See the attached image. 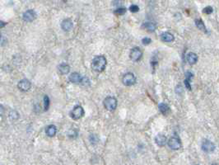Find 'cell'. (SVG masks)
Wrapping results in <instances>:
<instances>
[{"instance_id":"1","label":"cell","mask_w":219,"mask_h":165,"mask_svg":"<svg viewBox=\"0 0 219 165\" xmlns=\"http://www.w3.org/2000/svg\"><path fill=\"white\" fill-rule=\"evenodd\" d=\"M107 61L105 56H96L94 59H92V70L97 72V73H101L105 69Z\"/></svg>"},{"instance_id":"2","label":"cell","mask_w":219,"mask_h":165,"mask_svg":"<svg viewBox=\"0 0 219 165\" xmlns=\"http://www.w3.org/2000/svg\"><path fill=\"white\" fill-rule=\"evenodd\" d=\"M105 109L108 111H114L117 107V100L114 97H107L103 102Z\"/></svg>"},{"instance_id":"3","label":"cell","mask_w":219,"mask_h":165,"mask_svg":"<svg viewBox=\"0 0 219 165\" xmlns=\"http://www.w3.org/2000/svg\"><path fill=\"white\" fill-rule=\"evenodd\" d=\"M168 146L173 150H178L181 147V142L177 134H175L168 140Z\"/></svg>"},{"instance_id":"4","label":"cell","mask_w":219,"mask_h":165,"mask_svg":"<svg viewBox=\"0 0 219 165\" xmlns=\"http://www.w3.org/2000/svg\"><path fill=\"white\" fill-rule=\"evenodd\" d=\"M84 115V110L83 108L81 106H76L72 110V112L70 113V116L73 119V120H78L83 117Z\"/></svg>"},{"instance_id":"5","label":"cell","mask_w":219,"mask_h":165,"mask_svg":"<svg viewBox=\"0 0 219 165\" xmlns=\"http://www.w3.org/2000/svg\"><path fill=\"white\" fill-rule=\"evenodd\" d=\"M202 149L206 153H212L215 150V145L209 140H203L202 142Z\"/></svg>"},{"instance_id":"6","label":"cell","mask_w":219,"mask_h":165,"mask_svg":"<svg viewBox=\"0 0 219 165\" xmlns=\"http://www.w3.org/2000/svg\"><path fill=\"white\" fill-rule=\"evenodd\" d=\"M122 82L125 86H132L136 83L135 76L132 73L125 74L122 78Z\"/></svg>"},{"instance_id":"7","label":"cell","mask_w":219,"mask_h":165,"mask_svg":"<svg viewBox=\"0 0 219 165\" xmlns=\"http://www.w3.org/2000/svg\"><path fill=\"white\" fill-rule=\"evenodd\" d=\"M129 57L133 61H139L142 57V51L138 47L133 48L129 54Z\"/></svg>"},{"instance_id":"8","label":"cell","mask_w":219,"mask_h":165,"mask_svg":"<svg viewBox=\"0 0 219 165\" xmlns=\"http://www.w3.org/2000/svg\"><path fill=\"white\" fill-rule=\"evenodd\" d=\"M17 87H18V88H19L21 91H22V92H26V91H28V90L31 88V82L29 81L28 79L24 78V79H22V80L18 83Z\"/></svg>"},{"instance_id":"9","label":"cell","mask_w":219,"mask_h":165,"mask_svg":"<svg viewBox=\"0 0 219 165\" xmlns=\"http://www.w3.org/2000/svg\"><path fill=\"white\" fill-rule=\"evenodd\" d=\"M23 20L26 21V22H28V23H30V22H32L34 20L36 19V12L34 11V10H27V11H26L24 13H23Z\"/></svg>"},{"instance_id":"10","label":"cell","mask_w":219,"mask_h":165,"mask_svg":"<svg viewBox=\"0 0 219 165\" xmlns=\"http://www.w3.org/2000/svg\"><path fill=\"white\" fill-rule=\"evenodd\" d=\"M61 27L64 31H70L72 28V22L71 19H64L61 23Z\"/></svg>"},{"instance_id":"11","label":"cell","mask_w":219,"mask_h":165,"mask_svg":"<svg viewBox=\"0 0 219 165\" xmlns=\"http://www.w3.org/2000/svg\"><path fill=\"white\" fill-rule=\"evenodd\" d=\"M69 78V81L73 83V84H78V83H81L83 77L81 76L80 74L74 72V73H72L70 74Z\"/></svg>"},{"instance_id":"12","label":"cell","mask_w":219,"mask_h":165,"mask_svg":"<svg viewBox=\"0 0 219 165\" xmlns=\"http://www.w3.org/2000/svg\"><path fill=\"white\" fill-rule=\"evenodd\" d=\"M155 142L158 146L162 147L167 143V137L163 135H157L155 137Z\"/></svg>"},{"instance_id":"13","label":"cell","mask_w":219,"mask_h":165,"mask_svg":"<svg viewBox=\"0 0 219 165\" xmlns=\"http://www.w3.org/2000/svg\"><path fill=\"white\" fill-rule=\"evenodd\" d=\"M186 59H187V61L189 64H196L198 61V56L195 53H193V52H189L188 53L187 56H186Z\"/></svg>"},{"instance_id":"14","label":"cell","mask_w":219,"mask_h":165,"mask_svg":"<svg viewBox=\"0 0 219 165\" xmlns=\"http://www.w3.org/2000/svg\"><path fill=\"white\" fill-rule=\"evenodd\" d=\"M56 132H57V129H56L55 126H53V125L48 126L45 129V133L49 137H54L56 135Z\"/></svg>"},{"instance_id":"15","label":"cell","mask_w":219,"mask_h":165,"mask_svg":"<svg viewBox=\"0 0 219 165\" xmlns=\"http://www.w3.org/2000/svg\"><path fill=\"white\" fill-rule=\"evenodd\" d=\"M58 71L60 72L61 74H67L69 73L70 71V67L69 64H65V63H62L58 65Z\"/></svg>"},{"instance_id":"16","label":"cell","mask_w":219,"mask_h":165,"mask_svg":"<svg viewBox=\"0 0 219 165\" xmlns=\"http://www.w3.org/2000/svg\"><path fill=\"white\" fill-rule=\"evenodd\" d=\"M161 39L163 41L171 42L174 41L175 37H174V36H173L171 33H170V32H164V33H162L161 35Z\"/></svg>"},{"instance_id":"17","label":"cell","mask_w":219,"mask_h":165,"mask_svg":"<svg viewBox=\"0 0 219 165\" xmlns=\"http://www.w3.org/2000/svg\"><path fill=\"white\" fill-rule=\"evenodd\" d=\"M159 110H160V112L162 113L163 115H167L170 112V106L167 105V103H165V102H161V103L159 104Z\"/></svg>"},{"instance_id":"18","label":"cell","mask_w":219,"mask_h":165,"mask_svg":"<svg viewBox=\"0 0 219 165\" xmlns=\"http://www.w3.org/2000/svg\"><path fill=\"white\" fill-rule=\"evenodd\" d=\"M143 28H144L145 30H147L148 31H154L156 30V24L153 23H145L144 24H143Z\"/></svg>"},{"instance_id":"19","label":"cell","mask_w":219,"mask_h":165,"mask_svg":"<svg viewBox=\"0 0 219 165\" xmlns=\"http://www.w3.org/2000/svg\"><path fill=\"white\" fill-rule=\"evenodd\" d=\"M195 25L200 30L203 31H207V29H206V27L204 25V23L202 21V19H196L195 20Z\"/></svg>"},{"instance_id":"20","label":"cell","mask_w":219,"mask_h":165,"mask_svg":"<svg viewBox=\"0 0 219 165\" xmlns=\"http://www.w3.org/2000/svg\"><path fill=\"white\" fill-rule=\"evenodd\" d=\"M50 98L48 96H44V110L46 111V110L49 109V107H50Z\"/></svg>"},{"instance_id":"21","label":"cell","mask_w":219,"mask_h":165,"mask_svg":"<svg viewBox=\"0 0 219 165\" xmlns=\"http://www.w3.org/2000/svg\"><path fill=\"white\" fill-rule=\"evenodd\" d=\"M127 11V9H125V8H122V7H120V8H118L117 9L115 10V13L117 14V15H124V14L126 13Z\"/></svg>"},{"instance_id":"22","label":"cell","mask_w":219,"mask_h":165,"mask_svg":"<svg viewBox=\"0 0 219 165\" xmlns=\"http://www.w3.org/2000/svg\"><path fill=\"white\" fill-rule=\"evenodd\" d=\"M213 12H214V9H213L211 6H208V7H206V8L203 9V13L205 14H208V15L213 13Z\"/></svg>"},{"instance_id":"23","label":"cell","mask_w":219,"mask_h":165,"mask_svg":"<svg viewBox=\"0 0 219 165\" xmlns=\"http://www.w3.org/2000/svg\"><path fill=\"white\" fill-rule=\"evenodd\" d=\"M194 77V74L190 72V71H187L185 72V80L190 82L191 81V78Z\"/></svg>"},{"instance_id":"24","label":"cell","mask_w":219,"mask_h":165,"mask_svg":"<svg viewBox=\"0 0 219 165\" xmlns=\"http://www.w3.org/2000/svg\"><path fill=\"white\" fill-rule=\"evenodd\" d=\"M129 10L132 13H138L139 11V7L138 5H135V4H133L129 7Z\"/></svg>"},{"instance_id":"25","label":"cell","mask_w":219,"mask_h":165,"mask_svg":"<svg viewBox=\"0 0 219 165\" xmlns=\"http://www.w3.org/2000/svg\"><path fill=\"white\" fill-rule=\"evenodd\" d=\"M10 118H11L12 120L13 119V120H17V118H18V117H19V115H18V113H17V112H15V111H12V112H10Z\"/></svg>"},{"instance_id":"26","label":"cell","mask_w":219,"mask_h":165,"mask_svg":"<svg viewBox=\"0 0 219 165\" xmlns=\"http://www.w3.org/2000/svg\"><path fill=\"white\" fill-rule=\"evenodd\" d=\"M69 136L70 138H76L78 136V132L74 131V130H70L69 131Z\"/></svg>"},{"instance_id":"27","label":"cell","mask_w":219,"mask_h":165,"mask_svg":"<svg viewBox=\"0 0 219 165\" xmlns=\"http://www.w3.org/2000/svg\"><path fill=\"white\" fill-rule=\"evenodd\" d=\"M142 42H143V45H148V44H150L152 42V40L148 38V37H144L143 39L142 40Z\"/></svg>"},{"instance_id":"28","label":"cell","mask_w":219,"mask_h":165,"mask_svg":"<svg viewBox=\"0 0 219 165\" xmlns=\"http://www.w3.org/2000/svg\"><path fill=\"white\" fill-rule=\"evenodd\" d=\"M184 83H185V87L187 88H188L189 90H191V87H190V82L187 81V80H185V79Z\"/></svg>"},{"instance_id":"29","label":"cell","mask_w":219,"mask_h":165,"mask_svg":"<svg viewBox=\"0 0 219 165\" xmlns=\"http://www.w3.org/2000/svg\"><path fill=\"white\" fill-rule=\"evenodd\" d=\"M3 112H4V107L2 105H0V117L3 114Z\"/></svg>"},{"instance_id":"30","label":"cell","mask_w":219,"mask_h":165,"mask_svg":"<svg viewBox=\"0 0 219 165\" xmlns=\"http://www.w3.org/2000/svg\"><path fill=\"white\" fill-rule=\"evenodd\" d=\"M5 25H6V23H4V22H3V21H0V28L5 27Z\"/></svg>"},{"instance_id":"31","label":"cell","mask_w":219,"mask_h":165,"mask_svg":"<svg viewBox=\"0 0 219 165\" xmlns=\"http://www.w3.org/2000/svg\"><path fill=\"white\" fill-rule=\"evenodd\" d=\"M212 165H217V163H214V164H212Z\"/></svg>"},{"instance_id":"32","label":"cell","mask_w":219,"mask_h":165,"mask_svg":"<svg viewBox=\"0 0 219 165\" xmlns=\"http://www.w3.org/2000/svg\"><path fill=\"white\" fill-rule=\"evenodd\" d=\"M0 38H1V33H0Z\"/></svg>"},{"instance_id":"33","label":"cell","mask_w":219,"mask_h":165,"mask_svg":"<svg viewBox=\"0 0 219 165\" xmlns=\"http://www.w3.org/2000/svg\"><path fill=\"white\" fill-rule=\"evenodd\" d=\"M196 165H199V164H196Z\"/></svg>"}]
</instances>
